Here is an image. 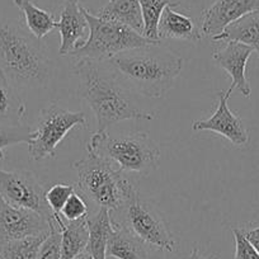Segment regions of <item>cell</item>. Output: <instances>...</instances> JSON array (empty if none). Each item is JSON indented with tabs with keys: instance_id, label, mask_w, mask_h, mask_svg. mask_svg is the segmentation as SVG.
<instances>
[{
	"instance_id": "cell-1",
	"label": "cell",
	"mask_w": 259,
	"mask_h": 259,
	"mask_svg": "<svg viewBox=\"0 0 259 259\" xmlns=\"http://www.w3.org/2000/svg\"><path fill=\"white\" fill-rule=\"evenodd\" d=\"M79 80V94L93 111L97 119L96 131L128 119H154V114L139 108L133 92L122 84L106 62L96 60H76L73 66Z\"/></svg>"
},
{
	"instance_id": "cell-2",
	"label": "cell",
	"mask_w": 259,
	"mask_h": 259,
	"mask_svg": "<svg viewBox=\"0 0 259 259\" xmlns=\"http://www.w3.org/2000/svg\"><path fill=\"white\" fill-rule=\"evenodd\" d=\"M106 62L130 91L160 99L183 70V57L161 42L119 52Z\"/></svg>"
},
{
	"instance_id": "cell-3",
	"label": "cell",
	"mask_w": 259,
	"mask_h": 259,
	"mask_svg": "<svg viewBox=\"0 0 259 259\" xmlns=\"http://www.w3.org/2000/svg\"><path fill=\"white\" fill-rule=\"evenodd\" d=\"M0 68L14 81L44 88L52 75V64L42 39L17 24L0 18Z\"/></svg>"
},
{
	"instance_id": "cell-4",
	"label": "cell",
	"mask_w": 259,
	"mask_h": 259,
	"mask_svg": "<svg viewBox=\"0 0 259 259\" xmlns=\"http://www.w3.org/2000/svg\"><path fill=\"white\" fill-rule=\"evenodd\" d=\"M85 155L73 164L78 177L76 188L97 207L109 212L122 210L139 193L135 184L112 161L98 155L87 144Z\"/></svg>"
},
{
	"instance_id": "cell-5",
	"label": "cell",
	"mask_w": 259,
	"mask_h": 259,
	"mask_svg": "<svg viewBox=\"0 0 259 259\" xmlns=\"http://www.w3.org/2000/svg\"><path fill=\"white\" fill-rule=\"evenodd\" d=\"M88 145L96 154L117 164L122 171L149 176L160 163L159 146L148 134L141 131L119 136L109 135L107 131H96Z\"/></svg>"
},
{
	"instance_id": "cell-6",
	"label": "cell",
	"mask_w": 259,
	"mask_h": 259,
	"mask_svg": "<svg viewBox=\"0 0 259 259\" xmlns=\"http://www.w3.org/2000/svg\"><path fill=\"white\" fill-rule=\"evenodd\" d=\"M83 12L88 22L89 34L85 41L81 42L70 55L75 60L89 59L104 62L119 52L160 42L146 38L118 22L97 17L84 7Z\"/></svg>"
},
{
	"instance_id": "cell-7",
	"label": "cell",
	"mask_w": 259,
	"mask_h": 259,
	"mask_svg": "<svg viewBox=\"0 0 259 259\" xmlns=\"http://www.w3.org/2000/svg\"><path fill=\"white\" fill-rule=\"evenodd\" d=\"M85 127L84 112H74L56 102H51L39 112V118L34 130V136L28 144L32 160H45L56 156L57 146L74 127Z\"/></svg>"
},
{
	"instance_id": "cell-8",
	"label": "cell",
	"mask_w": 259,
	"mask_h": 259,
	"mask_svg": "<svg viewBox=\"0 0 259 259\" xmlns=\"http://www.w3.org/2000/svg\"><path fill=\"white\" fill-rule=\"evenodd\" d=\"M117 212L121 213V219L112 221L127 226L146 245L153 246L158 250H176V240L171 236L161 213L153 203L143 200L140 193L134 196L133 200Z\"/></svg>"
},
{
	"instance_id": "cell-9",
	"label": "cell",
	"mask_w": 259,
	"mask_h": 259,
	"mask_svg": "<svg viewBox=\"0 0 259 259\" xmlns=\"http://www.w3.org/2000/svg\"><path fill=\"white\" fill-rule=\"evenodd\" d=\"M0 196L11 205L39 213L49 221L54 216L46 202V189L29 170L0 169Z\"/></svg>"
},
{
	"instance_id": "cell-10",
	"label": "cell",
	"mask_w": 259,
	"mask_h": 259,
	"mask_svg": "<svg viewBox=\"0 0 259 259\" xmlns=\"http://www.w3.org/2000/svg\"><path fill=\"white\" fill-rule=\"evenodd\" d=\"M233 92L234 88L231 85L228 91L219 92V103L212 116L208 118L196 119L192 123V130L194 133H202V131L215 133L230 141L233 145L243 148L248 145L250 138L243 119L229 108L228 102Z\"/></svg>"
},
{
	"instance_id": "cell-11",
	"label": "cell",
	"mask_w": 259,
	"mask_h": 259,
	"mask_svg": "<svg viewBox=\"0 0 259 259\" xmlns=\"http://www.w3.org/2000/svg\"><path fill=\"white\" fill-rule=\"evenodd\" d=\"M49 231V220L31 210L17 207L0 196V244Z\"/></svg>"
},
{
	"instance_id": "cell-12",
	"label": "cell",
	"mask_w": 259,
	"mask_h": 259,
	"mask_svg": "<svg viewBox=\"0 0 259 259\" xmlns=\"http://www.w3.org/2000/svg\"><path fill=\"white\" fill-rule=\"evenodd\" d=\"M254 11H259V0H215L208 8L201 12V33L213 38L229 24Z\"/></svg>"
},
{
	"instance_id": "cell-13",
	"label": "cell",
	"mask_w": 259,
	"mask_h": 259,
	"mask_svg": "<svg viewBox=\"0 0 259 259\" xmlns=\"http://www.w3.org/2000/svg\"><path fill=\"white\" fill-rule=\"evenodd\" d=\"M253 52V49L240 42L225 41L212 54L213 61L233 79L231 87L238 89L245 98H249L251 93L250 84L246 79V64Z\"/></svg>"
},
{
	"instance_id": "cell-14",
	"label": "cell",
	"mask_w": 259,
	"mask_h": 259,
	"mask_svg": "<svg viewBox=\"0 0 259 259\" xmlns=\"http://www.w3.org/2000/svg\"><path fill=\"white\" fill-rule=\"evenodd\" d=\"M56 28L61 38L59 55L70 56L74 50L85 41V32L89 29L83 6L78 0H65L62 3Z\"/></svg>"
},
{
	"instance_id": "cell-15",
	"label": "cell",
	"mask_w": 259,
	"mask_h": 259,
	"mask_svg": "<svg viewBox=\"0 0 259 259\" xmlns=\"http://www.w3.org/2000/svg\"><path fill=\"white\" fill-rule=\"evenodd\" d=\"M159 38L182 39L197 44L202 39L200 26L189 14L174 11L173 7H166L161 14L158 27Z\"/></svg>"
},
{
	"instance_id": "cell-16",
	"label": "cell",
	"mask_w": 259,
	"mask_h": 259,
	"mask_svg": "<svg viewBox=\"0 0 259 259\" xmlns=\"http://www.w3.org/2000/svg\"><path fill=\"white\" fill-rule=\"evenodd\" d=\"M107 256L114 259H150L148 245L127 226L114 223L107 244Z\"/></svg>"
},
{
	"instance_id": "cell-17",
	"label": "cell",
	"mask_w": 259,
	"mask_h": 259,
	"mask_svg": "<svg viewBox=\"0 0 259 259\" xmlns=\"http://www.w3.org/2000/svg\"><path fill=\"white\" fill-rule=\"evenodd\" d=\"M87 250L94 259H107V244L113 231V221L109 210L106 207H99L96 213L87 216Z\"/></svg>"
},
{
	"instance_id": "cell-18",
	"label": "cell",
	"mask_w": 259,
	"mask_h": 259,
	"mask_svg": "<svg viewBox=\"0 0 259 259\" xmlns=\"http://www.w3.org/2000/svg\"><path fill=\"white\" fill-rule=\"evenodd\" d=\"M94 14L103 19L124 24L140 34L144 32L143 14L139 0H108Z\"/></svg>"
},
{
	"instance_id": "cell-19",
	"label": "cell",
	"mask_w": 259,
	"mask_h": 259,
	"mask_svg": "<svg viewBox=\"0 0 259 259\" xmlns=\"http://www.w3.org/2000/svg\"><path fill=\"white\" fill-rule=\"evenodd\" d=\"M26 113V104L17 92L14 81L0 68V123L21 124Z\"/></svg>"
},
{
	"instance_id": "cell-20",
	"label": "cell",
	"mask_w": 259,
	"mask_h": 259,
	"mask_svg": "<svg viewBox=\"0 0 259 259\" xmlns=\"http://www.w3.org/2000/svg\"><path fill=\"white\" fill-rule=\"evenodd\" d=\"M211 39L213 42H240L253 49L259 56V11L241 17L234 23L229 24L219 36Z\"/></svg>"
},
{
	"instance_id": "cell-21",
	"label": "cell",
	"mask_w": 259,
	"mask_h": 259,
	"mask_svg": "<svg viewBox=\"0 0 259 259\" xmlns=\"http://www.w3.org/2000/svg\"><path fill=\"white\" fill-rule=\"evenodd\" d=\"M13 3L23 13L29 33L36 38H45L56 28L57 21L54 14L37 7L33 0H13Z\"/></svg>"
},
{
	"instance_id": "cell-22",
	"label": "cell",
	"mask_w": 259,
	"mask_h": 259,
	"mask_svg": "<svg viewBox=\"0 0 259 259\" xmlns=\"http://www.w3.org/2000/svg\"><path fill=\"white\" fill-rule=\"evenodd\" d=\"M88 228L87 218L76 221H66L61 230V258L74 259L87 249Z\"/></svg>"
},
{
	"instance_id": "cell-23",
	"label": "cell",
	"mask_w": 259,
	"mask_h": 259,
	"mask_svg": "<svg viewBox=\"0 0 259 259\" xmlns=\"http://www.w3.org/2000/svg\"><path fill=\"white\" fill-rule=\"evenodd\" d=\"M49 231L41 235L28 236L0 244V259H37L42 243Z\"/></svg>"
},
{
	"instance_id": "cell-24",
	"label": "cell",
	"mask_w": 259,
	"mask_h": 259,
	"mask_svg": "<svg viewBox=\"0 0 259 259\" xmlns=\"http://www.w3.org/2000/svg\"><path fill=\"white\" fill-rule=\"evenodd\" d=\"M139 2H140L141 14H143L144 21L143 34L146 38L153 39V41H160L158 27L161 14L166 7L177 8V6L171 0H139Z\"/></svg>"
},
{
	"instance_id": "cell-25",
	"label": "cell",
	"mask_w": 259,
	"mask_h": 259,
	"mask_svg": "<svg viewBox=\"0 0 259 259\" xmlns=\"http://www.w3.org/2000/svg\"><path fill=\"white\" fill-rule=\"evenodd\" d=\"M34 136V130L26 123L2 124L0 123V160L6 158L4 149L17 144L28 145Z\"/></svg>"
},
{
	"instance_id": "cell-26",
	"label": "cell",
	"mask_w": 259,
	"mask_h": 259,
	"mask_svg": "<svg viewBox=\"0 0 259 259\" xmlns=\"http://www.w3.org/2000/svg\"><path fill=\"white\" fill-rule=\"evenodd\" d=\"M61 258V230L54 219L49 221V234L42 243L37 259Z\"/></svg>"
},
{
	"instance_id": "cell-27",
	"label": "cell",
	"mask_w": 259,
	"mask_h": 259,
	"mask_svg": "<svg viewBox=\"0 0 259 259\" xmlns=\"http://www.w3.org/2000/svg\"><path fill=\"white\" fill-rule=\"evenodd\" d=\"M89 215L88 200L79 191L73 192L61 210V216L66 221H76Z\"/></svg>"
},
{
	"instance_id": "cell-28",
	"label": "cell",
	"mask_w": 259,
	"mask_h": 259,
	"mask_svg": "<svg viewBox=\"0 0 259 259\" xmlns=\"http://www.w3.org/2000/svg\"><path fill=\"white\" fill-rule=\"evenodd\" d=\"M74 191H75V187L65 183L54 184L51 188L46 189V202L51 208L52 213L61 215L62 207Z\"/></svg>"
},
{
	"instance_id": "cell-29",
	"label": "cell",
	"mask_w": 259,
	"mask_h": 259,
	"mask_svg": "<svg viewBox=\"0 0 259 259\" xmlns=\"http://www.w3.org/2000/svg\"><path fill=\"white\" fill-rule=\"evenodd\" d=\"M234 240H235V254L234 259H259V253L249 243L241 229H233Z\"/></svg>"
},
{
	"instance_id": "cell-30",
	"label": "cell",
	"mask_w": 259,
	"mask_h": 259,
	"mask_svg": "<svg viewBox=\"0 0 259 259\" xmlns=\"http://www.w3.org/2000/svg\"><path fill=\"white\" fill-rule=\"evenodd\" d=\"M177 6V8H181L183 13L191 14L193 12H197L201 14V12L205 9L206 0H171Z\"/></svg>"
},
{
	"instance_id": "cell-31",
	"label": "cell",
	"mask_w": 259,
	"mask_h": 259,
	"mask_svg": "<svg viewBox=\"0 0 259 259\" xmlns=\"http://www.w3.org/2000/svg\"><path fill=\"white\" fill-rule=\"evenodd\" d=\"M245 235V238L248 239L249 243L255 248V250L259 253V226L253 229H241Z\"/></svg>"
},
{
	"instance_id": "cell-32",
	"label": "cell",
	"mask_w": 259,
	"mask_h": 259,
	"mask_svg": "<svg viewBox=\"0 0 259 259\" xmlns=\"http://www.w3.org/2000/svg\"><path fill=\"white\" fill-rule=\"evenodd\" d=\"M187 259H220V254L211 251V253H203L198 248H193L187 256Z\"/></svg>"
},
{
	"instance_id": "cell-33",
	"label": "cell",
	"mask_w": 259,
	"mask_h": 259,
	"mask_svg": "<svg viewBox=\"0 0 259 259\" xmlns=\"http://www.w3.org/2000/svg\"><path fill=\"white\" fill-rule=\"evenodd\" d=\"M78 2L81 4V6L84 7V8H87L88 11H92V8H93V7H98V6H99V9H101L102 7H103L104 4L108 2V0H78ZM99 9H98V11H99ZM98 11H97V12H98ZM97 12H96V13H97Z\"/></svg>"
},
{
	"instance_id": "cell-34",
	"label": "cell",
	"mask_w": 259,
	"mask_h": 259,
	"mask_svg": "<svg viewBox=\"0 0 259 259\" xmlns=\"http://www.w3.org/2000/svg\"><path fill=\"white\" fill-rule=\"evenodd\" d=\"M74 259H94V258L91 255V253H89V251L85 249V250L81 251L80 254H78V255H76Z\"/></svg>"
},
{
	"instance_id": "cell-35",
	"label": "cell",
	"mask_w": 259,
	"mask_h": 259,
	"mask_svg": "<svg viewBox=\"0 0 259 259\" xmlns=\"http://www.w3.org/2000/svg\"><path fill=\"white\" fill-rule=\"evenodd\" d=\"M150 259H156V258H150Z\"/></svg>"
}]
</instances>
